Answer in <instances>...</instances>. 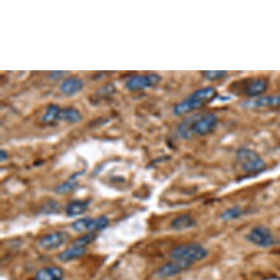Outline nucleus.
Returning <instances> with one entry per match:
<instances>
[{"instance_id": "obj_4", "label": "nucleus", "mask_w": 280, "mask_h": 280, "mask_svg": "<svg viewBox=\"0 0 280 280\" xmlns=\"http://www.w3.org/2000/svg\"><path fill=\"white\" fill-rule=\"evenodd\" d=\"M236 160L241 170L247 174H259L266 169L264 160L250 149H239L236 153Z\"/></svg>"}, {"instance_id": "obj_6", "label": "nucleus", "mask_w": 280, "mask_h": 280, "mask_svg": "<svg viewBox=\"0 0 280 280\" xmlns=\"http://www.w3.org/2000/svg\"><path fill=\"white\" fill-rule=\"evenodd\" d=\"M246 240L255 246L261 248H269L275 243V237L269 228L258 226L252 228L246 235Z\"/></svg>"}, {"instance_id": "obj_22", "label": "nucleus", "mask_w": 280, "mask_h": 280, "mask_svg": "<svg viewBox=\"0 0 280 280\" xmlns=\"http://www.w3.org/2000/svg\"><path fill=\"white\" fill-rule=\"evenodd\" d=\"M60 110L59 108L55 105H51L48 107L47 113L44 116V121L48 122L54 119H58L59 115H60Z\"/></svg>"}, {"instance_id": "obj_14", "label": "nucleus", "mask_w": 280, "mask_h": 280, "mask_svg": "<svg viewBox=\"0 0 280 280\" xmlns=\"http://www.w3.org/2000/svg\"><path fill=\"white\" fill-rule=\"evenodd\" d=\"M84 84L80 79L71 78L65 80L61 85L62 93L68 96L75 95L83 88Z\"/></svg>"}, {"instance_id": "obj_10", "label": "nucleus", "mask_w": 280, "mask_h": 280, "mask_svg": "<svg viewBox=\"0 0 280 280\" xmlns=\"http://www.w3.org/2000/svg\"><path fill=\"white\" fill-rule=\"evenodd\" d=\"M63 271L57 266L44 268L36 273L35 280H62Z\"/></svg>"}, {"instance_id": "obj_16", "label": "nucleus", "mask_w": 280, "mask_h": 280, "mask_svg": "<svg viewBox=\"0 0 280 280\" xmlns=\"http://www.w3.org/2000/svg\"><path fill=\"white\" fill-rule=\"evenodd\" d=\"M80 176V175H74L70 180L62 183V184H60L56 188V192L59 194H65L74 191L77 188V186H78L77 179Z\"/></svg>"}, {"instance_id": "obj_11", "label": "nucleus", "mask_w": 280, "mask_h": 280, "mask_svg": "<svg viewBox=\"0 0 280 280\" xmlns=\"http://www.w3.org/2000/svg\"><path fill=\"white\" fill-rule=\"evenodd\" d=\"M246 106L252 108L280 106V93L278 95L260 97L257 99L249 100L246 102Z\"/></svg>"}, {"instance_id": "obj_2", "label": "nucleus", "mask_w": 280, "mask_h": 280, "mask_svg": "<svg viewBox=\"0 0 280 280\" xmlns=\"http://www.w3.org/2000/svg\"><path fill=\"white\" fill-rule=\"evenodd\" d=\"M208 255V251L198 243L179 245L170 253L173 261L179 262L188 268L194 263L205 259Z\"/></svg>"}, {"instance_id": "obj_1", "label": "nucleus", "mask_w": 280, "mask_h": 280, "mask_svg": "<svg viewBox=\"0 0 280 280\" xmlns=\"http://www.w3.org/2000/svg\"><path fill=\"white\" fill-rule=\"evenodd\" d=\"M218 124V118L214 114H197L182 122L178 134L184 139L194 136H205L214 132Z\"/></svg>"}, {"instance_id": "obj_17", "label": "nucleus", "mask_w": 280, "mask_h": 280, "mask_svg": "<svg viewBox=\"0 0 280 280\" xmlns=\"http://www.w3.org/2000/svg\"><path fill=\"white\" fill-rule=\"evenodd\" d=\"M109 225V220L106 216H100L96 218L91 219L88 231H100L106 229Z\"/></svg>"}, {"instance_id": "obj_24", "label": "nucleus", "mask_w": 280, "mask_h": 280, "mask_svg": "<svg viewBox=\"0 0 280 280\" xmlns=\"http://www.w3.org/2000/svg\"><path fill=\"white\" fill-rule=\"evenodd\" d=\"M203 77L208 80H217L223 78L226 76V71H202Z\"/></svg>"}, {"instance_id": "obj_25", "label": "nucleus", "mask_w": 280, "mask_h": 280, "mask_svg": "<svg viewBox=\"0 0 280 280\" xmlns=\"http://www.w3.org/2000/svg\"><path fill=\"white\" fill-rule=\"evenodd\" d=\"M7 153L5 150H1V152H0V161L1 162H3L7 159Z\"/></svg>"}, {"instance_id": "obj_18", "label": "nucleus", "mask_w": 280, "mask_h": 280, "mask_svg": "<svg viewBox=\"0 0 280 280\" xmlns=\"http://www.w3.org/2000/svg\"><path fill=\"white\" fill-rule=\"evenodd\" d=\"M58 119L64 120L71 123H76L82 120V115L76 109H67L60 111Z\"/></svg>"}, {"instance_id": "obj_19", "label": "nucleus", "mask_w": 280, "mask_h": 280, "mask_svg": "<svg viewBox=\"0 0 280 280\" xmlns=\"http://www.w3.org/2000/svg\"><path fill=\"white\" fill-rule=\"evenodd\" d=\"M243 214V209L240 206H233L224 211L222 219L224 221H231L239 218Z\"/></svg>"}, {"instance_id": "obj_9", "label": "nucleus", "mask_w": 280, "mask_h": 280, "mask_svg": "<svg viewBox=\"0 0 280 280\" xmlns=\"http://www.w3.org/2000/svg\"><path fill=\"white\" fill-rule=\"evenodd\" d=\"M188 269L185 265L179 262L173 261L161 266L156 272V276L161 279L173 278Z\"/></svg>"}, {"instance_id": "obj_15", "label": "nucleus", "mask_w": 280, "mask_h": 280, "mask_svg": "<svg viewBox=\"0 0 280 280\" xmlns=\"http://www.w3.org/2000/svg\"><path fill=\"white\" fill-rule=\"evenodd\" d=\"M196 225V221L191 216L184 214L179 216L172 221L171 227L176 231H185L191 229Z\"/></svg>"}, {"instance_id": "obj_8", "label": "nucleus", "mask_w": 280, "mask_h": 280, "mask_svg": "<svg viewBox=\"0 0 280 280\" xmlns=\"http://www.w3.org/2000/svg\"><path fill=\"white\" fill-rule=\"evenodd\" d=\"M161 81L158 74H149L146 76H136L132 77L126 83V88L130 91H139L153 88Z\"/></svg>"}, {"instance_id": "obj_5", "label": "nucleus", "mask_w": 280, "mask_h": 280, "mask_svg": "<svg viewBox=\"0 0 280 280\" xmlns=\"http://www.w3.org/2000/svg\"><path fill=\"white\" fill-rule=\"evenodd\" d=\"M269 82L263 77L243 79L234 82L231 86L233 92L238 95L256 97L267 90Z\"/></svg>"}, {"instance_id": "obj_7", "label": "nucleus", "mask_w": 280, "mask_h": 280, "mask_svg": "<svg viewBox=\"0 0 280 280\" xmlns=\"http://www.w3.org/2000/svg\"><path fill=\"white\" fill-rule=\"evenodd\" d=\"M70 235L64 231H57L48 234L39 240V246L44 250L52 251L60 249L68 242Z\"/></svg>"}, {"instance_id": "obj_21", "label": "nucleus", "mask_w": 280, "mask_h": 280, "mask_svg": "<svg viewBox=\"0 0 280 280\" xmlns=\"http://www.w3.org/2000/svg\"><path fill=\"white\" fill-rule=\"evenodd\" d=\"M91 219L89 217H85V218L80 219V220L75 221L71 225V228L76 232L82 233L85 232V231H88Z\"/></svg>"}, {"instance_id": "obj_12", "label": "nucleus", "mask_w": 280, "mask_h": 280, "mask_svg": "<svg viewBox=\"0 0 280 280\" xmlns=\"http://www.w3.org/2000/svg\"><path fill=\"white\" fill-rule=\"evenodd\" d=\"M91 200H75L71 202L65 209L67 215L69 217H76L85 214L89 208Z\"/></svg>"}, {"instance_id": "obj_13", "label": "nucleus", "mask_w": 280, "mask_h": 280, "mask_svg": "<svg viewBox=\"0 0 280 280\" xmlns=\"http://www.w3.org/2000/svg\"><path fill=\"white\" fill-rule=\"evenodd\" d=\"M85 253H86V248L71 245L69 248L59 254L57 258L62 262H70L78 259L83 256Z\"/></svg>"}, {"instance_id": "obj_3", "label": "nucleus", "mask_w": 280, "mask_h": 280, "mask_svg": "<svg viewBox=\"0 0 280 280\" xmlns=\"http://www.w3.org/2000/svg\"><path fill=\"white\" fill-rule=\"evenodd\" d=\"M217 94V91L211 87L201 88L176 105L174 108V114L176 115H184L200 109L214 100Z\"/></svg>"}, {"instance_id": "obj_23", "label": "nucleus", "mask_w": 280, "mask_h": 280, "mask_svg": "<svg viewBox=\"0 0 280 280\" xmlns=\"http://www.w3.org/2000/svg\"><path fill=\"white\" fill-rule=\"evenodd\" d=\"M60 211V205L58 202L51 201L44 205L42 208L43 213L44 214H57Z\"/></svg>"}, {"instance_id": "obj_20", "label": "nucleus", "mask_w": 280, "mask_h": 280, "mask_svg": "<svg viewBox=\"0 0 280 280\" xmlns=\"http://www.w3.org/2000/svg\"><path fill=\"white\" fill-rule=\"evenodd\" d=\"M96 237L97 235L95 233H89L85 234V235L81 236L80 238H77V240H74V241L71 243V245H72V246H80V247H85L87 245L92 243V242L96 238Z\"/></svg>"}]
</instances>
